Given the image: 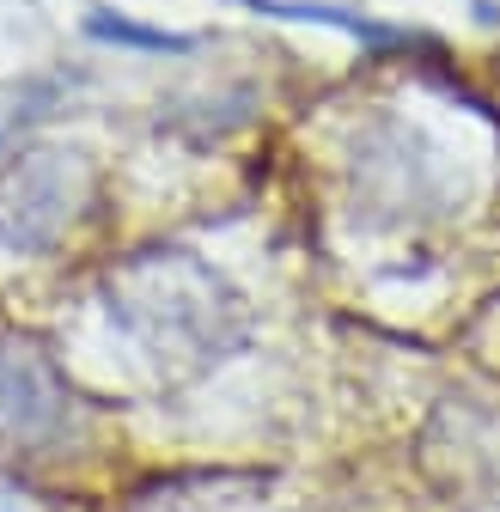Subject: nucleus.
Wrapping results in <instances>:
<instances>
[{"instance_id": "4", "label": "nucleus", "mask_w": 500, "mask_h": 512, "mask_svg": "<svg viewBox=\"0 0 500 512\" xmlns=\"http://www.w3.org/2000/svg\"><path fill=\"white\" fill-rule=\"evenodd\" d=\"M86 31L104 37V43H129V49H190V37H177V31H147V25H129V19H110V13H92Z\"/></svg>"}, {"instance_id": "3", "label": "nucleus", "mask_w": 500, "mask_h": 512, "mask_svg": "<svg viewBox=\"0 0 500 512\" xmlns=\"http://www.w3.org/2000/svg\"><path fill=\"white\" fill-rule=\"evenodd\" d=\"M257 13H281V19H318V25H336L348 37H366V43H403L397 25H379V19H360V13H342V7H287V0H244Z\"/></svg>"}, {"instance_id": "2", "label": "nucleus", "mask_w": 500, "mask_h": 512, "mask_svg": "<svg viewBox=\"0 0 500 512\" xmlns=\"http://www.w3.org/2000/svg\"><path fill=\"white\" fill-rule=\"evenodd\" d=\"M68 384L31 342H0V433L55 439L68 421Z\"/></svg>"}, {"instance_id": "1", "label": "nucleus", "mask_w": 500, "mask_h": 512, "mask_svg": "<svg viewBox=\"0 0 500 512\" xmlns=\"http://www.w3.org/2000/svg\"><path fill=\"white\" fill-rule=\"evenodd\" d=\"M80 183L86 171L74 165V153H37L25 171H13L7 196H0V244H13V250L49 244L61 220L74 214Z\"/></svg>"}]
</instances>
